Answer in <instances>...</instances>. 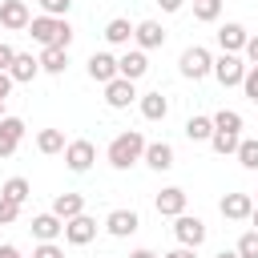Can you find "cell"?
Segmentation results:
<instances>
[{
    "mask_svg": "<svg viewBox=\"0 0 258 258\" xmlns=\"http://www.w3.org/2000/svg\"><path fill=\"white\" fill-rule=\"evenodd\" d=\"M157 4H161V12H181L185 0H157Z\"/></svg>",
    "mask_w": 258,
    "mask_h": 258,
    "instance_id": "42",
    "label": "cell"
},
{
    "mask_svg": "<svg viewBox=\"0 0 258 258\" xmlns=\"http://www.w3.org/2000/svg\"><path fill=\"white\" fill-rule=\"evenodd\" d=\"M214 36H218V48H222V52H242V48H246V36H250V32H246V28L238 24V20H226V24H222V28L214 32Z\"/></svg>",
    "mask_w": 258,
    "mask_h": 258,
    "instance_id": "17",
    "label": "cell"
},
{
    "mask_svg": "<svg viewBox=\"0 0 258 258\" xmlns=\"http://www.w3.org/2000/svg\"><path fill=\"white\" fill-rule=\"evenodd\" d=\"M0 230H4V226H0Z\"/></svg>",
    "mask_w": 258,
    "mask_h": 258,
    "instance_id": "47",
    "label": "cell"
},
{
    "mask_svg": "<svg viewBox=\"0 0 258 258\" xmlns=\"http://www.w3.org/2000/svg\"><path fill=\"white\" fill-rule=\"evenodd\" d=\"M214 77H218V85H242V77H246V60L238 56V52H222V56H214V69H210Z\"/></svg>",
    "mask_w": 258,
    "mask_h": 258,
    "instance_id": "4",
    "label": "cell"
},
{
    "mask_svg": "<svg viewBox=\"0 0 258 258\" xmlns=\"http://www.w3.org/2000/svg\"><path fill=\"white\" fill-rule=\"evenodd\" d=\"M0 117H4V101H0Z\"/></svg>",
    "mask_w": 258,
    "mask_h": 258,
    "instance_id": "46",
    "label": "cell"
},
{
    "mask_svg": "<svg viewBox=\"0 0 258 258\" xmlns=\"http://www.w3.org/2000/svg\"><path fill=\"white\" fill-rule=\"evenodd\" d=\"M234 250H238V258H258V230H246Z\"/></svg>",
    "mask_w": 258,
    "mask_h": 258,
    "instance_id": "32",
    "label": "cell"
},
{
    "mask_svg": "<svg viewBox=\"0 0 258 258\" xmlns=\"http://www.w3.org/2000/svg\"><path fill=\"white\" fill-rule=\"evenodd\" d=\"M93 161H97L93 141L77 137V141H69V145H64V165H69L73 173H89V169H93Z\"/></svg>",
    "mask_w": 258,
    "mask_h": 258,
    "instance_id": "6",
    "label": "cell"
},
{
    "mask_svg": "<svg viewBox=\"0 0 258 258\" xmlns=\"http://www.w3.org/2000/svg\"><path fill=\"white\" fill-rule=\"evenodd\" d=\"M161 258H198V250H194V246H181V242H177V246H173L169 254H161Z\"/></svg>",
    "mask_w": 258,
    "mask_h": 258,
    "instance_id": "37",
    "label": "cell"
},
{
    "mask_svg": "<svg viewBox=\"0 0 258 258\" xmlns=\"http://www.w3.org/2000/svg\"><path fill=\"white\" fill-rule=\"evenodd\" d=\"M12 85H16V81H12L8 73H0V101H8V93H12Z\"/></svg>",
    "mask_w": 258,
    "mask_h": 258,
    "instance_id": "40",
    "label": "cell"
},
{
    "mask_svg": "<svg viewBox=\"0 0 258 258\" xmlns=\"http://www.w3.org/2000/svg\"><path fill=\"white\" fill-rule=\"evenodd\" d=\"M137 101V81H125V77H113L105 85V105L109 109H129Z\"/></svg>",
    "mask_w": 258,
    "mask_h": 258,
    "instance_id": "7",
    "label": "cell"
},
{
    "mask_svg": "<svg viewBox=\"0 0 258 258\" xmlns=\"http://www.w3.org/2000/svg\"><path fill=\"white\" fill-rule=\"evenodd\" d=\"M105 40H109V44H129V40H133V24H129L125 16H113V20L105 24Z\"/></svg>",
    "mask_w": 258,
    "mask_h": 258,
    "instance_id": "25",
    "label": "cell"
},
{
    "mask_svg": "<svg viewBox=\"0 0 258 258\" xmlns=\"http://www.w3.org/2000/svg\"><path fill=\"white\" fill-rule=\"evenodd\" d=\"M64 145H69V141H64L60 129H40V133H36V149H40V153H64Z\"/></svg>",
    "mask_w": 258,
    "mask_h": 258,
    "instance_id": "27",
    "label": "cell"
},
{
    "mask_svg": "<svg viewBox=\"0 0 258 258\" xmlns=\"http://www.w3.org/2000/svg\"><path fill=\"white\" fill-rule=\"evenodd\" d=\"M36 64H40V73L60 77V73L69 69V48H52V44H44V48H40V56H36Z\"/></svg>",
    "mask_w": 258,
    "mask_h": 258,
    "instance_id": "20",
    "label": "cell"
},
{
    "mask_svg": "<svg viewBox=\"0 0 258 258\" xmlns=\"http://www.w3.org/2000/svg\"><path fill=\"white\" fill-rule=\"evenodd\" d=\"M141 161H145L153 173H165V169H173V145H169V141H145Z\"/></svg>",
    "mask_w": 258,
    "mask_h": 258,
    "instance_id": "11",
    "label": "cell"
},
{
    "mask_svg": "<svg viewBox=\"0 0 258 258\" xmlns=\"http://www.w3.org/2000/svg\"><path fill=\"white\" fill-rule=\"evenodd\" d=\"M32 258H64V250H60L56 242H36V250H32Z\"/></svg>",
    "mask_w": 258,
    "mask_h": 258,
    "instance_id": "36",
    "label": "cell"
},
{
    "mask_svg": "<svg viewBox=\"0 0 258 258\" xmlns=\"http://www.w3.org/2000/svg\"><path fill=\"white\" fill-rule=\"evenodd\" d=\"M16 218H20V206L8 202V198H0V226H12Z\"/></svg>",
    "mask_w": 258,
    "mask_h": 258,
    "instance_id": "35",
    "label": "cell"
},
{
    "mask_svg": "<svg viewBox=\"0 0 258 258\" xmlns=\"http://www.w3.org/2000/svg\"><path fill=\"white\" fill-rule=\"evenodd\" d=\"M214 129L242 133V113H238V109H218V113H214Z\"/></svg>",
    "mask_w": 258,
    "mask_h": 258,
    "instance_id": "30",
    "label": "cell"
},
{
    "mask_svg": "<svg viewBox=\"0 0 258 258\" xmlns=\"http://www.w3.org/2000/svg\"><path fill=\"white\" fill-rule=\"evenodd\" d=\"M153 206H157L161 218H177V214H185V189H181V185H165V189L153 198Z\"/></svg>",
    "mask_w": 258,
    "mask_h": 258,
    "instance_id": "14",
    "label": "cell"
},
{
    "mask_svg": "<svg viewBox=\"0 0 258 258\" xmlns=\"http://www.w3.org/2000/svg\"><path fill=\"white\" fill-rule=\"evenodd\" d=\"M137 226H141V218H137V210H109V218H105V230L113 234V238H129V234H137Z\"/></svg>",
    "mask_w": 258,
    "mask_h": 258,
    "instance_id": "13",
    "label": "cell"
},
{
    "mask_svg": "<svg viewBox=\"0 0 258 258\" xmlns=\"http://www.w3.org/2000/svg\"><path fill=\"white\" fill-rule=\"evenodd\" d=\"M60 234H64V222H60V218H56L52 210H48V214H36V218H32V238H36V242H56Z\"/></svg>",
    "mask_w": 258,
    "mask_h": 258,
    "instance_id": "18",
    "label": "cell"
},
{
    "mask_svg": "<svg viewBox=\"0 0 258 258\" xmlns=\"http://www.w3.org/2000/svg\"><path fill=\"white\" fill-rule=\"evenodd\" d=\"M214 258H238V250H218Z\"/></svg>",
    "mask_w": 258,
    "mask_h": 258,
    "instance_id": "44",
    "label": "cell"
},
{
    "mask_svg": "<svg viewBox=\"0 0 258 258\" xmlns=\"http://www.w3.org/2000/svg\"><path fill=\"white\" fill-rule=\"evenodd\" d=\"M137 105H141L145 121H165V113H169V97H161V93H141Z\"/></svg>",
    "mask_w": 258,
    "mask_h": 258,
    "instance_id": "22",
    "label": "cell"
},
{
    "mask_svg": "<svg viewBox=\"0 0 258 258\" xmlns=\"http://www.w3.org/2000/svg\"><path fill=\"white\" fill-rule=\"evenodd\" d=\"M141 153H145V137H141V129H125V133H117V137L109 141V149H105V157H109L113 169H129V165H137Z\"/></svg>",
    "mask_w": 258,
    "mask_h": 258,
    "instance_id": "2",
    "label": "cell"
},
{
    "mask_svg": "<svg viewBox=\"0 0 258 258\" xmlns=\"http://www.w3.org/2000/svg\"><path fill=\"white\" fill-rule=\"evenodd\" d=\"M129 258H161V254H153V250H145V246H141V250H133Z\"/></svg>",
    "mask_w": 258,
    "mask_h": 258,
    "instance_id": "43",
    "label": "cell"
},
{
    "mask_svg": "<svg viewBox=\"0 0 258 258\" xmlns=\"http://www.w3.org/2000/svg\"><path fill=\"white\" fill-rule=\"evenodd\" d=\"M36 4L44 16H69V8H73V0H36Z\"/></svg>",
    "mask_w": 258,
    "mask_h": 258,
    "instance_id": "34",
    "label": "cell"
},
{
    "mask_svg": "<svg viewBox=\"0 0 258 258\" xmlns=\"http://www.w3.org/2000/svg\"><path fill=\"white\" fill-rule=\"evenodd\" d=\"M28 20H32V12H28L24 0H0V24H4L8 32H24Z\"/></svg>",
    "mask_w": 258,
    "mask_h": 258,
    "instance_id": "10",
    "label": "cell"
},
{
    "mask_svg": "<svg viewBox=\"0 0 258 258\" xmlns=\"http://www.w3.org/2000/svg\"><path fill=\"white\" fill-rule=\"evenodd\" d=\"M234 157L242 161V169H254V173H258V137H246V141H238Z\"/></svg>",
    "mask_w": 258,
    "mask_h": 258,
    "instance_id": "29",
    "label": "cell"
},
{
    "mask_svg": "<svg viewBox=\"0 0 258 258\" xmlns=\"http://www.w3.org/2000/svg\"><path fill=\"white\" fill-rule=\"evenodd\" d=\"M242 93L258 105V64H246V77H242Z\"/></svg>",
    "mask_w": 258,
    "mask_h": 258,
    "instance_id": "33",
    "label": "cell"
},
{
    "mask_svg": "<svg viewBox=\"0 0 258 258\" xmlns=\"http://www.w3.org/2000/svg\"><path fill=\"white\" fill-rule=\"evenodd\" d=\"M173 238H177L181 246H194V250H198V246L206 242V222H202L198 214H177V218H173Z\"/></svg>",
    "mask_w": 258,
    "mask_h": 258,
    "instance_id": "5",
    "label": "cell"
},
{
    "mask_svg": "<svg viewBox=\"0 0 258 258\" xmlns=\"http://www.w3.org/2000/svg\"><path fill=\"white\" fill-rule=\"evenodd\" d=\"M133 44L137 48H161L165 44V28L157 24V20H141V24H133Z\"/></svg>",
    "mask_w": 258,
    "mask_h": 258,
    "instance_id": "16",
    "label": "cell"
},
{
    "mask_svg": "<svg viewBox=\"0 0 258 258\" xmlns=\"http://www.w3.org/2000/svg\"><path fill=\"white\" fill-rule=\"evenodd\" d=\"M12 56H16V48H12V44H0V73H8Z\"/></svg>",
    "mask_w": 258,
    "mask_h": 258,
    "instance_id": "38",
    "label": "cell"
},
{
    "mask_svg": "<svg viewBox=\"0 0 258 258\" xmlns=\"http://www.w3.org/2000/svg\"><path fill=\"white\" fill-rule=\"evenodd\" d=\"M254 206H258V202H254Z\"/></svg>",
    "mask_w": 258,
    "mask_h": 258,
    "instance_id": "48",
    "label": "cell"
},
{
    "mask_svg": "<svg viewBox=\"0 0 258 258\" xmlns=\"http://www.w3.org/2000/svg\"><path fill=\"white\" fill-rule=\"evenodd\" d=\"M20 141H24V121L20 117H0V157H12Z\"/></svg>",
    "mask_w": 258,
    "mask_h": 258,
    "instance_id": "15",
    "label": "cell"
},
{
    "mask_svg": "<svg viewBox=\"0 0 258 258\" xmlns=\"http://www.w3.org/2000/svg\"><path fill=\"white\" fill-rule=\"evenodd\" d=\"M242 52H246L250 64H258V36H246V48H242Z\"/></svg>",
    "mask_w": 258,
    "mask_h": 258,
    "instance_id": "39",
    "label": "cell"
},
{
    "mask_svg": "<svg viewBox=\"0 0 258 258\" xmlns=\"http://www.w3.org/2000/svg\"><path fill=\"white\" fill-rule=\"evenodd\" d=\"M238 141H242V133H226V129H214V133H210V149H214V153H222V157H226V153H234V149H238Z\"/></svg>",
    "mask_w": 258,
    "mask_h": 258,
    "instance_id": "28",
    "label": "cell"
},
{
    "mask_svg": "<svg viewBox=\"0 0 258 258\" xmlns=\"http://www.w3.org/2000/svg\"><path fill=\"white\" fill-rule=\"evenodd\" d=\"M194 16H198L202 24H214V20L222 16V0H194Z\"/></svg>",
    "mask_w": 258,
    "mask_h": 258,
    "instance_id": "31",
    "label": "cell"
},
{
    "mask_svg": "<svg viewBox=\"0 0 258 258\" xmlns=\"http://www.w3.org/2000/svg\"><path fill=\"white\" fill-rule=\"evenodd\" d=\"M218 210H222L226 222H246V218L254 214V198H250V194H226V198L218 202Z\"/></svg>",
    "mask_w": 258,
    "mask_h": 258,
    "instance_id": "12",
    "label": "cell"
},
{
    "mask_svg": "<svg viewBox=\"0 0 258 258\" xmlns=\"http://www.w3.org/2000/svg\"><path fill=\"white\" fill-rule=\"evenodd\" d=\"M210 133H214V117L194 113V117L185 121V137H189V141H210Z\"/></svg>",
    "mask_w": 258,
    "mask_h": 258,
    "instance_id": "26",
    "label": "cell"
},
{
    "mask_svg": "<svg viewBox=\"0 0 258 258\" xmlns=\"http://www.w3.org/2000/svg\"><path fill=\"white\" fill-rule=\"evenodd\" d=\"M89 77H93L97 85H109V81L117 77V56H113V52H93V56H89Z\"/></svg>",
    "mask_w": 258,
    "mask_h": 258,
    "instance_id": "19",
    "label": "cell"
},
{
    "mask_svg": "<svg viewBox=\"0 0 258 258\" xmlns=\"http://www.w3.org/2000/svg\"><path fill=\"white\" fill-rule=\"evenodd\" d=\"M145 73H149V56H145V48H129V52L117 56V77H125V81H141Z\"/></svg>",
    "mask_w": 258,
    "mask_h": 258,
    "instance_id": "9",
    "label": "cell"
},
{
    "mask_svg": "<svg viewBox=\"0 0 258 258\" xmlns=\"http://www.w3.org/2000/svg\"><path fill=\"white\" fill-rule=\"evenodd\" d=\"M36 73H40V64H36V56H32V52H16V56H12V64H8V77H12L16 85H28Z\"/></svg>",
    "mask_w": 258,
    "mask_h": 258,
    "instance_id": "21",
    "label": "cell"
},
{
    "mask_svg": "<svg viewBox=\"0 0 258 258\" xmlns=\"http://www.w3.org/2000/svg\"><path fill=\"white\" fill-rule=\"evenodd\" d=\"M0 198H8V202H16V206H24V202L32 198V185H28V177H8V181L0 185Z\"/></svg>",
    "mask_w": 258,
    "mask_h": 258,
    "instance_id": "24",
    "label": "cell"
},
{
    "mask_svg": "<svg viewBox=\"0 0 258 258\" xmlns=\"http://www.w3.org/2000/svg\"><path fill=\"white\" fill-rule=\"evenodd\" d=\"M250 222H254V230H258V206H254V214H250Z\"/></svg>",
    "mask_w": 258,
    "mask_h": 258,
    "instance_id": "45",
    "label": "cell"
},
{
    "mask_svg": "<svg viewBox=\"0 0 258 258\" xmlns=\"http://www.w3.org/2000/svg\"><path fill=\"white\" fill-rule=\"evenodd\" d=\"M93 238H97V218L77 214V218L64 222V242H69V246H89Z\"/></svg>",
    "mask_w": 258,
    "mask_h": 258,
    "instance_id": "8",
    "label": "cell"
},
{
    "mask_svg": "<svg viewBox=\"0 0 258 258\" xmlns=\"http://www.w3.org/2000/svg\"><path fill=\"white\" fill-rule=\"evenodd\" d=\"M0 258H24V254H20L12 242H0Z\"/></svg>",
    "mask_w": 258,
    "mask_h": 258,
    "instance_id": "41",
    "label": "cell"
},
{
    "mask_svg": "<svg viewBox=\"0 0 258 258\" xmlns=\"http://www.w3.org/2000/svg\"><path fill=\"white\" fill-rule=\"evenodd\" d=\"M52 214H56L60 222L77 218V214H85V198H81V194H56V198H52Z\"/></svg>",
    "mask_w": 258,
    "mask_h": 258,
    "instance_id": "23",
    "label": "cell"
},
{
    "mask_svg": "<svg viewBox=\"0 0 258 258\" xmlns=\"http://www.w3.org/2000/svg\"><path fill=\"white\" fill-rule=\"evenodd\" d=\"M177 69H181V77H185V81H202V77H210V69H214V56H210V48H202V44H189V48L177 56Z\"/></svg>",
    "mask_w": 258,
    "mask_h": 258,
    "instance_id": "3",
    "label": "cell"
},
{
    "mask_svg": "<svg viewBox=\"0 0 258 258\" xmlns=\"http://www.w3.org/2000/svg\"><path fill=\"white\" fill-rule=\"evenodd\" d=\"M28 32H32V40L44 48V44H52V48H69L73 44V24L64 20V16H32L28 20Z\"/></svg>",
    "mask_w": 258,
    "mask_h": 258,
    "instance_id": "1",
    "label": "cell"
}]
</instances>
